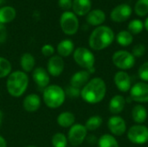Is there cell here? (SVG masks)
I'll return each mask as SVG.
<instances>
[{
  "instance_id": "obj_39",
  "label": "cell",
  "mask_w": 148,
  "mask_h": 147,
  "mask_svg": "<svg viewBox=\"0 0 148 147\" xmlns=\"http://www.w3.org/2000/svg\"><path fill=\"white\" fill-rule=\"evenodd\" d=\"M0 147H7V142L5 139L0 135Z\"/></svg>"
},
{
  "instance_id": "obj_43",
  "label": "cell",
  "mask_w": 148,
  "mask_h": 147,
  "mask_svg": "<svg viewBox=\"0 0 148 147\" xmlns=\"http://www.w3.org/2000/svg\"><path fill=\"white\" fill-rule=\"evenodd\" d=\"M25 147H38V146H25Z\"/></svg>"
},
{
  "instance_id": "obj_29",
  "label": "cell",
  "mask_w": 148,
  "mask_h": 147,
  "mask_svg": "<svg viewBox=\"0 0 148 147\" xmlns=\"http://www.w3.org/2000/svg\"><path fill=\"white\" fill-rule=\"evenodd\" d=\"M144 22H142L140 19H134L129 22L127 26V30L134 36L138 35L142 32L144 29Z\"/></svg>"
},
{
  "instance_id": "obj_27",
  "label": "cell",
  "mask_w": 148,
  "mask_h": 147,
  "mask_svg": "<svg viewBox=\"0 0 148 147\" xmlns=\"http://www.w3.org/2000/svg\"><path fill=\"white\" fill-rule=\"evenodd\" d=\"M98 147H120L117 139L114 135L103 134L97 140Z\"/></svg>"
},
{
  "instance_id": "obj_42",
  "label": "cell",
  "mask_w": 148,
  "mask_h": 147,
  "mask_svg": "<svg viewBox=\"0 0 148 147\" xmlns=\"http://www.w3.org/2000/svg\"><path fill=\"white\" fill-rule=\"evenodd\" d=\"M3 3H4V0H0V5H1V4H3Z\"/></svg>"
},
{
  "instance_id": "obj_19",
  "label": "cell",
  "mask_w": 148,
  "mask_h": 147,
  "mask_svg": "<svg viewBox=\"0 0 148 147\" xmlns=\"http://www.w3.org/2000/svg\"><path fill=\"white\" fill-rule=\"evenodd\" d=\"M91 0H73L72 10L76 16H87L91 10Z\"/></svg>"
},
{
  "instance_id": "obj_5",
  "label": "cell",
  "mask_w": 148,
  "mask_h": 147,
  "mask_svg": "<svg viewBox=\"0 0 148 147\" xmlns=\"http://www.w3.org/2000/svg\"><path fill=\"white\" fill-rule=\"evenodd\" d=\"M73 58L75 63L84 70L88 71L90 74L95 73V57L90 49L85 47H78L73 53Z\"/></svg>"
},
{
  "instance_id": "obj_40",
  "label": "cell",
  "mask_w": 148,
  "mask_h": 147,
  "mask_svg": "<svg viewBox=\"0 0 148 147\" xmlns=\"http://www.w3.org/2000/svg\"><path fill=\"white\" fill-rule=\"evenodd\" d=\"M144 28L148 31V16L146 18V20L144 22Z\"/></svg>"
},
{
  "instance_id": "obj_7",
  "label": "cell",
  "mask_w": 148,
  "mask_h": 147,
  "mask_svg": "<svg viewBox=\"0 0 148 147\" xmlns=\"http://www.w3.org/2000/svg\"><path fill=\"white\" fill-rule=\"evenodd\" d=\"M112 62L115 67L121 70H127L132 68L135 64V57L132 53L127 50H118L114 53Z\"/></svg>"
},
{
  "instance_id": "obj_38",
  "label": "cell",
  "mask_w": 148,
  "mask_h": 147,
  "mask_svg": "<svg viewBox=\"0 0 148 147\" xmlns=\"http://www.w3.org/2000/svg\"><path fill=\"white\" fill-rule=\"evenodd\" d=\"M8 36V31L4 24L0 23V43H3Z\"/></svg>"
},
{
  "instance_id": "obj_4",
  "label": "cell",
  "mask_w": 148,
  "mask_h": 147,
  "mask_svg": "<svg viewBox=\"0 0 148 147\" xmlns=\"http://www.w3.org/2000/svg\"><path fill=\"white\" fill-rule=\"evenodd\" d=\"M66 100L65 90L59 85H49L42 90V101L44 104L52 109L60 107Z\"/></svg>"
},
{
  "instance_id": "obj_24",
  "label": "cell",
  "mask_w": 148,
  "mask_h": 147,
  "mask_svg": "<svg viewBox=\"0 0 148 147\" xmlns=\"http://www.w3.org/2000/svg\"><path fill=\"white\" fill-rule=\"evenodd\" d=\"M148 113L147 108L142 106V105H136L133 107L132 110V118L133 120L139 124V125H142L144 122H146L147 119Z\"/></svg>"
},
{
  "instance_id": "obj_2",
  "label": "cell",
  "mask_w": 148,
  "mask_h": 147,
  "mask_svg": "<svg viewBox=\"0 0 148 147\" xmlns=\"http://www.w3.org/2000/svg\"><path fill=\"white\" fill-rule=\"evenodd\" d=\"M114 38V33L110 27L101 25L92 31L88 39V44L92 49L100 51L109 47L113 43Z\"/></svg>"
},
{
  "instance_id": "obj_44",
  "label": "cell",
  "mask_w": 148,
  "mask_h": 147,
  "mask_svg": "<svg viewBox=\"0 0 148 147\" xmlns=\"http://www.w3.org/2000/svg\"><path fill=\"white\" fill-rule=\"evenodd\" d=\"M70 147H75V146H70Z\"/></svg>"
},
{
  "instance_id": "obj_9",
  "label": "cell",
  "mask_w": 148,
  "mask_h": 147,
  "mask_svg": "<svg viewBox=\"0 0 148 147\" xmlns=\"http://www.w3.org/2000/svg\"><path fill=\"white\" fill-rule=\"evenodd\" d=\"M129 141L136 145H143L148 142V127L143 125L132 126L127 132Z\"/></svg>"
},
{
  "instance_id": "obj_17",
  "label": "cell",
  "mask_w": 148,
  "mask_h": 147,
  "mask_svg": "<svg viewBox=\"0 0 148 147\" xmlns=\"http://www.w3.org/2000/svg\"><path fill=\"white\" fill-rule=\"evenodd\" d=\"M90 75L87 70H81L75 73L70 78V86L82 89L89 81Z\"/></svg>"
},
{
  "instance_id": "obj_6",
  "label": "cell",
  "mask_w": 148,
  "mask_h": 147,
  "mask_svg": "<svg viewBox=\"0 0 148 147\" xmlns=\"http://www.w3.org/2000/svg\"><path fill=\"white\" fill-rule=\"evenodd\" d=\"M60 27L68 36H73L79 29V20L73 11H64L60 16Z\"/></svg>"
},
{
  "instance_id": "obj_14",
  "label": "cell",
  "mask_w": 148,
  "mask_h": 147,
  "mask_svg": "<svg viewBox=\"0 0 148 147\" xmlns=\"http://www.w3.org/2000/svg\"><path fill=\"white\" fill-rule=\"evenodd\" d=\"M50 75H49L47 69L38 67L35 68V69L32 71V79L36 82V86L39 89H44L49 85L50 81Z\"/></svg>"
},
{
  "instance_id": "obj_30",
  "label": "cell",
  "mask_w": 148,
  "mask_h": 147,
  "mask_svg": "<svg viewBox=\"0 0 148 147\" xmlns=\"http://www.w3.org/2000/svg\"><path fill=\"white\" fill-rule=\"evenodd\" d=\"M12 66L9 60L0 56V79L8 77L12 72Z\"/></svg>"
},
{
  "instance_id": "obj_15",
  "label": "cell",
  "mask_w": 148,
  "mask_h": 147,
  "mask_svg": "<svg viewBox=\"0 0 148 147\" xmlns=\"http://www.w3.org/2000/svg\"><path fill=\"white\" fill-rule=\"evenodd\" d=\"M114 81L116 86V88L123 93H126L127 91H130L132 83H131V78L130 75L123 70L118 71L114 77Z\"/></svg>"
},
{
  "instance_id": "obj_32",
  "label": "cell",
  "mask_w": 148,
  "mask_h": 147,
  "mask_svg": "<svg viewBox=\"0 0 148 147\" xmlns=\"http://www.w3.org/2000/svg\"><path fill=\"white\" fill-rule=\"evenodd\" d=\"M68 138L62 133H56L53 135L51 144L53 147H68Z\"/></svg>"
},
{
  "instance_id": "obj_28",
  "label": "cell",
  "mask_w": 148,
  "mask_h": 147,
  "mask_svg": "<svg viewBox=\"0 0 148 147\" xmlns=\"http://www.w3.org/2000/svg\"><path fill=\"white\" fill-rule=\"evenodd\" d=\"M102 124V118L99 115H93L88 119L85 123V127L88 131H95L98 129Z\"/></svg>"
},
{
  "instance_id": "obj_16",
  "label": "cell",
  "mask_w": 148,
  "mask_h": 147,
  "mask_svg": "<svg viewBox=\"0 0 148 147\" xmlns=\"http://www.w3.org/2000/svg\"><path fill=\"white\" fill-rule=\"evenodd\" d=\"M41 97L36 94H29L23 101V107L28 113H35L41 107Z\"/></svg>"
},
{
  "instance_id": "obj_12",
  "label": "cell",
  "mask_w": 148,
  "mask_h": 147,
  "mask_svg": "<svg viewBox=\"0 0 148 147\" xmlns=\"http://www.w3.org/2000/svg\"><path fill=\"white\" fill-rule=\"evenodd\" d=\"M108 127L114 136H121L127 132V124L124 119L119 115H114L108 119Z\"/></svg>"
},
{
  "instance_id": "obj_34",
  "label": "cell",
  "mask_w": 148,
  "mask_h": 147,
  "mask_svg": "<svg viewBox=\"0 0 148 147\" xmlns=\"http://www.w3.org/2000/svg\"><path fill=\"white\" fill-rule=\"evenodd\" d=\"M138 75L140 80H142L144 82L148 81V61L140 65L138 70Z\"/></svg>"
},
{
  "instance_id": "obj_18",
  "label": "cell",
  "mask_w": 148,
  "mask_h": 147,
  "mask_svg": "<svg viewBox=\"0 0 148 147\" xmlns=\"http://www.w3.org/2000/svg\"><path fill=\"white\" fill-rule=\"evenodd\" d=\"M106 20V14L102 10L95 9L91 10L87 15L86 21L88 24L92 26H101Z\"/></svg>"
},
{
  "instance_id": "obj_21",
  "label": "cell",
  "mask_w": 148,
  "mask_h": 147,
  "mask_svg": "<svg viewBox=\"0 0 148 147\" xmlns=\"http://www.w3.org/2000/svg\"><path fill=\"white\" fill-rule=\"evenodd\" d=\"M58 55H60L61 57H68L71 54L74 53L75 51V44L74 42L69 40V39H64L62 40L56 48Z\"/></svg>"
},
{
  "instance_id": "obj_8",
  "label": "cell",
  "mask_w": 148,
  "mask_h": 147,
  "mask_svg": "<svg viewBox=\"0 0 148 147\" xmlns=\"http://www.w3.org/2000/svg\"><path fill=\"white\" fill-rule=\"evenodd\" d=\"M88 135V130L82 124H75L73 125L68 133V141L72 146L77 147L82 145L86 139Z\"/></svg>"
},
{
  "instance_id": "obj_11",
  "label": "cell",
  "mask_w": 148,
  "mask_h": 147,
  "mask_svg": "<svg viewBox=\"0 0 148 147\" xmlns=\"http://www.w3.org/2000/svg\"><path fill=\"white\" fill-rule=\"evenodd\" d=\"M133 12L128 3H121L115 6L110 12V18L115 23H123L129 19Z\"/></svg>"
},
{
  "instance_id": "obj_10",
  "label": "cell",
  "mask_w": 148,
  "mask_h": 147,
  "mask_svg": "<svg viewBox=\"0 0 148 147\" xmlns=\"http://www.w3.org/2000/svg\"><path fill=\"white\" fill-rule=\"evenodd\" d=\"M130 98L132 101L138 103L148 102V84L147 82L140 81L135 83L131 87Z\"/></svg>"
},
{
  "instance_id": "obj_13",
  "label": "cell",
  "mask_w": 148,
  "mask_h": 147,
  "mask_svg": "<svg viewBox=\"0 0 148 147\" xmlns=\"http://www.w3.org/2000/svg\"><path fill=\"white\" fill-rule=\"evenodd\" d=\"M64 70V61L60 55H53L49 58L47 63V71L49 75L56 77L62 74Z\"/></svg>"
},
{
  "instance_id": "obj_41",
  "label": "cell",
  "mask_w": 148,
  "mask_h": 147,
  "mask_svg": "<svg viewBox=\"0 0 148 147\" xmlns=\"http://www.w3.org/2000/svg\"><path fill=\"white\" fill-rule=\"evenodd\" d=\"M2 120H3V113H2V111L0 110V126H1V124H2Z\"/></svg>"
},
{
  "instance_id": "obj_1",
  "label": "cell",
  "mask_w": 148,
  "mask_h": 147,
  "mask_svg": "<svg viewBox=\"0 0 148 147\" xmlns=\"http://www.w3.org/2000/svg\"><path fill=\"white\" fill-rule=\"evenodd\" d=\"M107 85L104 80L100 77H95L82 88L81 98L87 103L97 104L106 96Z\"/></svg>"
},
{
  "instance_id": "obj_23",
  "label": "cell",
  "mask_w": 148,
  "mask_h": 147,
  "mask_svg": "<svg viewBox=\"0 0 148 147\" xmlns=\"http://www.w3.org/2000/svg\"><path fill=\"white\" fill-rule=\"evenodd\" d=\"M20 66L22 68V71L24 73L32 72L35 69L36 66V59L30 53H24L22 55L20 58Z\"/></svg>"
},
{
  "instance_id": "obj_20",
  "label": "cell",
  "mask_w": 148,
  "mask_h": 147,
  "mask_svg": "<svg viewBox=\"0 0 148 147\" xmlns=\"http://www.w3.org/2000/svg\"><path fill=\"white\" fill-rule=\"evenodd\" d=\"M125 106H126L125 98L122 95L116 94V95L113 96L112 99L110 100L109 105H108V109L111 113L117 115L124 110Z\"/></svg>"
},
{
  "instance_id": "obj_37",
  "label": "cell",
  "mask_w": 148,
  "mask_h": 147,
  "mask_svg": "<svg viewBox=\"0 0 148 147\" xmlns=\"http://www.w3.org/2000/svg\"><path fill=\"white\" fill-rule=\"evenodd\" d=\"M72 4L73 0H58L59 7L65 11H69L70 9H72Z\"/></svg>"
},
{
  "instance_id": "obj_33",
  "label": "cell",
  "mask_w": 148,
  "mask_h": 147,
  "mask_svg": "<svg viewBox=\"0 0 148 147\" xmlns=\"http://www.w3.org/2000/svg\"><path fill=\"white\" fill-rule=\"evenodd\" d=\"M81 90L80 88L69 86L65 89V94L66 97H69L70 99H76L78 97H81Z\"/></svg>"
},
{
  "instance_id": "obj_3",
  "label": "cell",
  "mask_w": 148,
  "mask_h": 147,
  "mask_svg": "<svg viewBox=\"0 0 148 147\" xmlns=\"http://www.w3.org/2000/svg\"><path fill=\"white\" fill-rule=\"evenodd\" d=\"M29 86V77L26 73L21 70L11 72L7 77L6 88L10 95L15 98L22 96Z\"/></svg>"
},
{
  "instance_id": "obj_36",
  "label": "cell",
  "mask_w": 148,
  "mask_h": 147,
  "mask_svg": "<svg viewBox=\"0 0 148 147\" xmlns=\"http://www.w3.org/2000/svg\"><path fill=\"white\" fill-rule=\"evenodd\" d=\"M41 52L42 54L45 56V57H51L54 55L55 54V48L51 45V44H44L42 49H41Z\"/></svg>"
},
{
  "instance_id": "obj_22",
  "label": "cell",
  "mask_w": 148,
  "mask_h": 147,
  "mask_svg": "<svg viewBox=\"0 0 148 147\" xmlns=\"http://www.w3.org/2000/svg\"><path fill=\"white\" fill-rule=\"evenodd\" d=\"M57 124L62 128H70L75 124V116L73 113L65 111L61 113L56 119Z\"/></svg>"
},
{
  "instance_id": "obj_26",
  "label": "cell",
  "mask_w": 148,
  "mask_h": 147,
  "mask_svg": "<svg viewBox=\"0 0 148 147\" xmlns=\"http://www.w3.org/2000/svg\"><path fill=\"white\" fill-rule=\"evenodd\" d=\"M116 42L122 47H127L133 43L134 36L128 30H121L115 36Z\"/></svg>"
},
{
  "instance_id": "obj_35",
  "label": "cell",
  "mask_w": 148,
  "mask_h": 147,
  "mask_svg": "<svg viewBox=\"0 0 148 147\" xmlns=\"http://www.w3.org/2000/svg\"><path fill=\"white\" fill-rule=\"evenodd\" d=\"M146 53V47L144 44L142 43H138L136 44L134 48H133V50H132V54L136 58V57H141L145 55Z\"/></svg>"
},
{
  "instance_id": "obj_31",
  "label": "cell",
  "mask_w": 148,
  "mask_h": 147,
  "mask_svg": "<svg viewBox=\"0 0 148 147\" xmlns=\"http://www.w3.org/2000/svg\"><path fill=\"white\" fill-rule=\"evenodd\" d=\"M134 10L137 16H146L148 15V0H137Z\"/></svg>"
},
{
  "instance_id": "obj_25",
  "label": "cell",
  "mask_w": 148,
  "mask_h": 147,
  "mask_svg": "<svg viewBox=\"0 0 148 147\" xmlns=\"http://www.w3.org/2000/svg\"><path fill=\"white\" fill-rule=\"evenodd\" d=\"M16 11L15 8L8 5L0 8V23H9L16 18Z\"/></svg>"
}]
</instances>
